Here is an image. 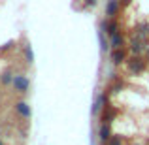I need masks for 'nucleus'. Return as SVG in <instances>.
Listing matches in <instances>:
<instances>
[{
  "label": "nucleus",
  "mask_w": 149,
  "mask_h": 145,
  "mask_svg": "<svg viewBox=\"0 0 149 145\" xmlns=\"http://www.w3.org/2000/svg\"><path fill=\"white\" fill-rule=\"evenodd\" d=\"M111 123H102L98 128V139L102 143H108V139L111 138Z\"/></svg>",
  "instance_id": "obj_7"
},
{
  "label": "nucleus",
  "mask_w": 149,
  "mask_h": 145,
  "mask_svg": "<svg viewBox=\"0 0 149 145\" xmlns=\"http://www.w3.org/2000/svg\"><path fill=\"white\" fill-rule=\"evenodd\" d=\"M115 115H117V109H115V108H111L109 104L100 111V119H102V123H111Z\"/></svg>",
  "instance_id": "obj_10"
},
{
  "label": "nucleus",
  "mask_w": 149,
  "mask_h": 145,
  "mask_svg": "<svg viewBox=\"0 0 149 145\" xmlns=\"http://www.w3.org/2000/svg\"><path fill=\"white\" fill-rule=\"evenodd\" d=\"M121 10V2L119 0H108L106 2V17L108 19H115V15Z\"/></svg>",
  "instance_id": "obj_6"
},
{
  "label": "nucleus",
  "mask_w": 149,
  "mask_h": 145,
  "mask_svg": "<svg viewBox=\"0 0 149 145\" xmlns=\"http://www.w3.org/2000/svg\"><path fill=\"white\" fill-rule=\"evenodd\" d=\"M147 60H149V49H147Z\"/></svg>",
  "instance_id": "obj_17"
},
{
  "label": "nucleus",
  "mask_w": 149,
  "mask_h": 145,
  "mask_svg": "<svg viewBox=\"0 0 149 145\" xmlns=\"http://www.w3.org/2000/svg\"><path fill=\"white\" fill-rule=\"evenodd\" d=\"M23 51H25V62H26V64H32V62H34V53H32V47H30V44H26Z\"/></svg>",
  "instance_id": "obj_12"
},
{
  "label": "nucleus",
  "mask_w": 149,
  "mask_h": 145,
  "mask_svg": "<svg viewBox=\"0 0 149 145\" xmlns=\"http://www.w3.org/2000/svg\"><path fill=\"white\" fill-rule=\"evenodd\" d=\"M108 105V94L106 92H102V94L96 96V100H95V104H93V113L95 115H100V111Z\"/></svg>",
  "instance_id": "obj_8"
},
{
  "label": "nucleus",
  "mask_w": 149,
  "mask_h": 145,
  "mask_svg": "<svg viewBox=\"0 0 149 145\" xmlns=\"http://www.w3.org/2000/svg\"><path fill=\"white\" fill-rule=\"evenodd\" d=\"M106 145H123V138H121V136H111Z\"/></svg>",
  "instance_id": "obj_14"
},
{
  "label": "nucleus",
  "mask_w": 149,
  "mask_h": 145,
  "mask_svg": "<svg viewBox=\"0 0 149 145\" xmlns=\"http://www.w3.org/2000/svg\"><path fill=\"white\" fill-rule=\"evenodd\" d=\"M98 40H100V49H102V53L109 51V42L104 38V30H100V32H98Z\"/></svg>",
  "instance_id": "obj_13"
},
{
  "label": "nucleus",
  "mask_w": 149,
  "mask_h": 145,
  "mask_svg": "<svg viewBox=\"0 0 149 145\" xmlns=\"http://www.w3.org/2000/svg\"><path fill=\"white\" fill-rule=\"evenodd\" d=\"M96 6V0H85V8H95Z\"/></svg>",
  "instance_id": "obj_16"
},
{
  "label": "nucleus",
  "mask_w": 149,
  "mask_h": 145,
  "mask_svg": "<svg viewBox=\"0 0 149 145\" xmlns=\"http://www.w3.org/2000/svg\"><path fill=\"white\" fill-rule=\"evenodd\" d=\"M109 47L111 49H121V47H125V36H123V32H115L113 36H109Z\"/></svg>",
  "instance_id": "obj_9"
},
{
  "label": "nucleus",
  "mask_w": 149,
  "mask_h": 145,
  "mask_svg": "<svg viewBox=\"0 0 149 145\" xmlns=\"http://www.w3.org/2000/svg\"><path fill=\"white\" fill-rule=\"evenodd\" d=\"M123 62H127V49H111V64L113 66H121Z\"/></svg>",
  "instance_id": "obj_5"
},
{
  "label": "nucleus",
  "mask_w": 149,
  "mask_h": 145,
  "mask_svg": "<svg viewBox=\"0 0 149 145\" xmlns=\"http://www.w3.org/2000/svg\"><path fill=\"white\" fill-rule=\"evenodd\" d=\"M0 145H4V142H2V139H0Z\"/></svg>",
  "instance_id": "obj_18"
},
{
  "label": "nucleus",
  "mask_w": 149,
  "mask_h": 145,
  "mask_svg": "<svg viewBox=\"0 0 149 145\" xmlns=\"http://www.w3.org/2000/svg\"><path fill=\"white\" fill-rule=\"evenodd\" d=\"M13 77H15V74L11 72V70H4V72L0 74V83L2 85H11L13 83Z\"/></svg>",
  "instance_id": "obj_11"
},
{
  "label": "nucleus",
  "mask_w": 149,
  "mask_h": 145,
  "mask_svg": "<svg viewBox=\"0 0 149 145\" xmlns=\"http://www.w3.org/2000/svg\"><path fill=\"white\" fill-rule=\"evenodd\" d=\"M13 108H15V111H17V115H19V117H23V119H30V117H32V109H30V105L26 104L25 100L15 102Z\"/></svg>",
  "instance_id": "obj_4"
},
{
  "label": "nucleus",
  "mask_w": 149,
  "mask_h": 145,
  "mask_svg": "<svg viewBox=\"0 0 149 145\" xmlns=\"http://www.w3.org/2000/svg\"><path fill=\"white\" fill-rule=\"evenodd\" d=\"M13 45H15V42H13V40H11V42H8V44L4 45V47H0V53H2V51H10L11 47H13Z\"/></svg>",
  "instance_id": "obj_15"
},
{
  "label": "nucleus",
  "mask_w": 149,
  "mask_h": 145,
  "mask_svg": "<svg viewBox=\"0 0 149 145\" xmlns=\"http://www.w3.org/2000/svg\"><path fill=\"white\" fill-rule=\"evenodd\" d=\"M11 87H13V91L19 92V94H26L29 89H30V81H29V77H26L25 74H15Z\"/></svg>",
  "instance_id": "obj_1"
},
{
  "label": "nucleus",
  "mask_w": 149,
  "mask_h": 145,
  "mask_svg": "<svg viewBox=\"0 0 149 145\" xmlns=\"http://www.w3.org/2000/svg\"><path fill=\"white\" fill-rule=\"evenodd\" d=\"M146 47H147V42H143L140 36H132L130 38V42H128V49H130V53L132 55H142L143 51H146Z\"/></svg>",
  "instance_id": "obj_3"
},
{
  "label": "nucleus",
  "mask_w": 149,
  "mask_h": 145,
  "mask_svg": "<svg viewBox=\"0 0 149 145\" xmlns=\"http://www.w3.org/2000/svg\"><path fill=\"white\" fill-rule=\"evenodd\" d=\"M146 66H147V62L142 58V55H132V58L128 60V70L132 74H142L146 70Z\"/></svg>",
  "instance_id": "obj_2"
}]
</instances>
